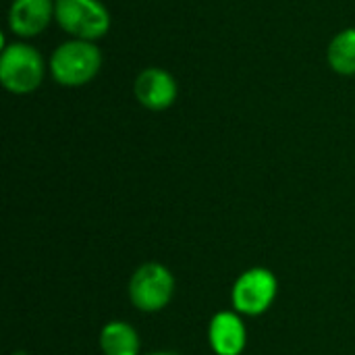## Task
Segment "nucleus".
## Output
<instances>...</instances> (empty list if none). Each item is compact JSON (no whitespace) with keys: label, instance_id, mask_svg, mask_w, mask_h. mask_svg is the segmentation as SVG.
I'll use <instances>...</instances> for the list:
<instances>
[{"label":"nucleus","instance_id":"nucleus-1","mask_svg":"<svg viewBox=\"0 0 355 355\" xmlns=\"http://www.w3.org/2000/svg\"><path fill=\"white\" fill-rule=\"evenodd\" d=\"M102 67V52L94 42L69 40L60 44L50 58V73L58 85L79 87L89 83Z\"/></svg>","mask_w":355,"mask_h":355},{"label":"nucleus","instance_id":"nucleus-2","mask_svg":"<svg viewBox=\"0 0 355 355\" xmlns=\"http://www.w3.org/2000/svg\"><path fill=\"white\" fill-rule=\"evenodd\" d=\"M46 64L42 54L23 42H15L2 48L0 54V81L4 89L17 96L31 94L44 81Z\"/></svg>","mask_w":355,"mask_h":355},{"label":"nucleus","instance_id":"nucleus-3","mask_svg":"<svg viewBox=\"0 0 355 355\" xmlns=\"http://www.w3.org/2000/svg\"><path fill=\"white\" fill-rule=\"evenodd\" d=\"M54 19L73 40L96 42L110 29V12L100 0H54Z\"/></svg>","mask_w":355,"mask_h":355},{"label":"nucleus","instance_id":"nucleus-4","mask_svg":"<svg viewBox=\"0 0 355 355\" xmlns=\"http://www.w3.org/2000/svg\"><path fill=\"white\" fill-rule=\"evenodd\" d=\"M175 295V277L160 262L141 264L129 281L131 304L146 314L164 310Z\"/></svg>","mask_w":355,"mask_h":355},{"label":"nucleus","instance_id":"nucleus-5","mask_svg":"<svg viewBox=\"0 0 355 355\" xmlns=\"http://www.w3.org/2000/svg\"><path fill=\"white\" fill-rule=\"evenodd\" d=\"M279 291L277 277L268 268H250L237 277L231 289V302L237 314L262 316L275 302Z\"/></svg>","mask_w":355,"mask_h":355},{"label":"nucleus","instance_id":"nucleus-6","mask_svg":"<svg viewBox=\"0 0 355 355\" xmlns=\"http://www.w3.org/2000/svg\"><path fill=\"white\" fill-rule=\"evenodd\" d=\"M177 94H179V87H177L175 77L166 69H160V67L144 69L133 81L135 100L144 108L154 110V112L171 108L177 100Z\"/></svg>","mask_w":355,"mask_h":355},{"label":"nucleus","instance_id":"nucleus-7","mask_svg":"<svg viewBox=\"0 0 355 355\" xmlns=\"http://www.w3.org/2000/svg\"><path fill=\"white\" fill-rule=\"evenodd\" d=\"M208 343L216 355H241L248 345V329L237 312H218L208 327Z\"/></svg>","mask_w":355,"mask_h":355},{"label":"nucleus","instance_id":"nucleus-8","mask_svg":"<svg viewBox=\"0 0 355 355\" xmlns=\"http://www.w3.org/2000/svg\"><path fill=\"white\" fill-rule=\"evenodd\" d=\"M54 19L52 0H12L8 8V27L15 35L33 37L46 31Z\"/></svg>","mask_w":355,"mask_h":355},{"label":"nucleus","instance_id":"nucleus-9","mask_svg":"<svg viewBox=\"0 0 355 355\" xmlns=\"http://www.w3.org/2000/svg\"><path fill=\"white\" fill-rule=\"evenodd\" d=\"M139 335L123 320H112L100 331V349L104 355H139Z\"/></svg>","mask_w":355,"mask_h":355},{"label":"nucleus","instance_id":"nucleus-10","mask_svg":"<svg viewBox=\"0 0 355 355\" xmlns=\"http://www.w3.org/2000/svg\"><path fill=\"white\" fill-rule=\"evenodd\" d=\"M329 67L339 75H355V27L339 31L327 48Z\"/></svg>","mask_w":355,"mask_h":355},{"label":"nucleus","instance_id":"nucleus-11","mask_svg":"<svg viewBox=\"0 0 355 355\" xmlns=\"http://www.w3.org/2000/svg\"><path fill=\"white\" fill-rule=\"evenodd\" d=\"M148 355H181V354H175V352H154V354H148Z\"/></svg>","mask_w":355,"mask_h":355},{"label":"nucleus","instance_id":"nucleus-12","mask_svg":"<svg viewBox=\"0 0 355 355\" xmlns=\"http://www.w3.org/2000/svg\"><path fill=\"white\" fill-rule=\"evenodd\" d=\"M10 355H29L27 352H23V349H17V352H12Z\"/></svg>","mask_w":355,"mask_h":355}]
</instances>
